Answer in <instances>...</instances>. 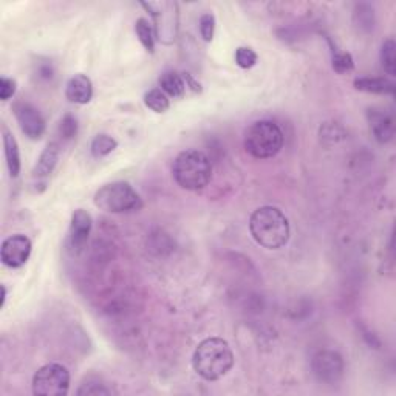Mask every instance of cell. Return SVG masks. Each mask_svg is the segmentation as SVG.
I'll return each instance as SVG.
<instances>
[{"mask_svg":"<svg viewBox=\"0 0 396 396\" xmlns=\"http://www.w3.org/2000/svg\"><path fill=\"white\" fill-rule=\"evenodd\" d=\"M173 179L179 188L186 190H201L212 178V164L206 153L195 148H189L178 153L172 166Z\"/></svg>","mask_w":396,"mask_h":396,"instance_id":"3957f363","label":"cell"},{"mask_svg":"<svg viewBox=\"0 0 396 396\" xmlns=\"http://www.w3.org/2000/svg\"><path fill=\"white\" fill-rule=\"evenodd\" d=\"M353 22L358 27L359 31H368L375 27V10L373 6L368 3H358L355 12H353Z\"/></svg>","mask_w":396,"mask_h":396,"instance_id":"e0dca14e","label":"cell"},{"mask_svg":"<svg viewBox=\"0 0 396 396\" xmlns=\"http://www.w3.org/2000/svg\"><path fill=\"white\" fill-rule=\"evenodd\" d=\"M200 34L206 42L214 39L215 34V17L210 12H206L200 17Z\"/></svg>","mask_w":396,"mask_h":396,"instance_id":"d4e9b609","label":"cell"},{"mask_svg":"<svg viewBox=\"0 0 396 396\" xmlns=\"http://www.w3.org/2000/svg\"><path fill=\"white\" fill-rule=\"evenodd\" d=\"M95 204L110 214H127L142 208L138 192L126 182L104 184L95 194Z\"/></svg>","mask_w":396,"mask_h":396,"instance_id":"5b68a950","label":"cell"},{"mask_svg":"<svg viewBox=\"0 0 396 396\" xmlns=\"http://www.w3.org/2000/svg\"><path fill=\"white\" fill-rule=\"evenodd\" d=\"M59 155H60V148L58 142H50V144L43 148L39 160H37V164L33 170V178L34 179L47 178L50 173L54 170L56 164H58Z\"/></svg>","mask_w":396,"mask_h":396,"instance_id":"4fadbf2b","label":"cell"},{"mask_svg":"<svg viewBox=\"0 0 396 396\" xmlns=\"http://www.w3.org/2000/svg\"><path fill=\"white\" fill-rule=\"evenodd\" d=\"M70 390V371L62 364H45L33 376V393L39 396H65Z\"/></svg>","mask_w":396,"mask_h":396,"instance_id":"8992f818","label":"cell"},{"mask_svg":"<svg viewBox=\"0 0 396 396\" xmlns=\"http://www.w3.org/2000/svg\"><path fill=\"white\" fill-rule=\"evenodd\" d=\"M118 147V141L107 133H99L91 141L90 152L95 158H104L110 155Z\"/></svg>","mask_w":396,"mask_h":396,"instance_id":"ac0fdd59","label":"cell"},{"mask_svg":"<svg viewBox=\"0 0 396 396\" xmlns=\"http://www.w3.org/2000/svg\"><path fill=\"white\" fill-rule=\"evenodd\" d=\"M355 89L359 91L376 93V95H393L395 84L386 78H358L355 79Z\"/></svg>","mask_w":396,"mask_h":396,"instance_id":"9a60e30c","label":"cell"},{"mask_svg":"<svg viewBox=\"0 0 396 396\" xmlns=\"http://www.w3.org/2000/svg\"><path fill=\"white\" fill-rule=\"evenodd\" d=\"M282 129L272 121H256L246 129L243 146L245 151L256 160L276 157L283 147Z\"/></svg>","mask_w":396,"mask_h":396,"instance_id":"277c9868","label":"cell"},{"mask_svg":"<svg viewBox=\"0 0 396 396\" xmlns=\"http://www.w3.org/2000/svg\"><path fill=\"white\" fill-rule=\"evenodd\" d=\"M368 122H370V129H371V132H373L376 141L386 144V142L393 140V135H395L393 116L387 113L386 110H381V109L368 110Z\"/></svg>","mask_w":396,"mask_h":396,"instance_id":"8fae6325","label":"cell"},{"mask_svg":"<svg viewBox=\"0 0 396 396\" xmlns=\"http://www.w3.org/2000/svg\"><path fill=\"white\" fill-rule=\"evenodd\" d=\"M5 300H6V288L5 285H2V307L5 305Z\"/></svg>","mask_w":396,"mask_h":396,"instance_id":"f1b7e54d","label":"cell"},{"mask_svg":"<svg viewBox=\"0 0 396 396\" xmlns=\"http://www.w3.org/2000/svg\"><path fill=\"white\" fill-rule=\"evenodd\" d=\"M311 370L319 382L336 384L344 376V359L338 351L322 350L313 356Z\"/></svg>","mask_w":396,"mask_h":396,"instance_id":"52a82bcc","label":"cell"},{"mask_svg":"<svg viewBox=\"0 0 396 396\" xmlns=\"http://www.w3.org/2000/svg\"><path fill=\"white\" fill-rule=\"evenodd\" d=\"M113 390L107 388L101 382H85L78 390L79 396H90V395H111Z\"/></svg>","mask_w":396,"mask_h":396,"instance_id":"484cf974","label":"cell"},{"mask_svg":"<svg viewBox=\"0 0 396 396\" xmlns=\"http://www.w3.org/2000/svg\"><path fill=\"white\" fill-rule=\"evenodd\" d=\"M144 104L148 109L153 110L155 113H164L170 107L169 98L161 89L148 90L144 95Z\"/></svg>","mask_w":396,"mask_h":396,"instance_id":"d6986e66","label":"cell"},{"mask_svg":"<svg viewBox=\"0 0 396 396\" xmlns=\"http://www.w3.org/2000/svg\"><path fill=\"white\" fill-rule=\"evenodd\" d=\"M3 151L10 175L12 178H17L19 173H21V152H19L16 138L6 129H3Z\"/></svg>","mask_w":396,"mask_h":396,"instance_id":"5bb4252c","label":"cell"},{"mask_svg":"<svg viewBox=\"0 0 396 396\" xmlns=\"http://www.w3.org/2000/svg\"><path fill=\"white\" fill-rule=\"evenodd\" d=\"M235 62L240 68H251L257 64V53L250 47H239L235 50Z\"/></svg>","mask_w":396,"mask_h":396,"instance_id":"7402d4cb","label":"cell"},{"mask_svg":"<svg viewBox=\"0 0 396 396\" xmlns=\"http://www.w3.org/2000/svg\"><path fill=\"white\" fill-rule=\"evenodd\" d=\"M12 111L25 136L30 140H41L47 130V122L39 110L27 101H16L12 104Z\"/></svg>","mask_w":396,"mask_h":396,"instance_id":"ba28073f","label":"cell"},{"mask_svg":"<svg viewBox=\"0 0 396 396\" xmlns=\"http://www.w3.org/2000/svg\"><path fill=\"white\" fill-rule=\"evenodd\" d=\"M16 90H17L16 80L2 76V79H0V99H2V101H8L10 98L16 95Z\"/></svg>","mask_w":396,"mask_h":396,"instance_id":"4316f807","label":"cell"},{"mask_svg":"<svg viewBox=\"0 0 396 396\" xmlns=\"http://www.w3.org/2000/svg\"><path fill=\"white\" fill-rule=\"evenodd\" d=\"M234 365V353L225 339L208 338L197 345L192 367L206 381H217L228 375Z\"/></svg>","mask_w":396,"mask_h":396,"instance_id":"7a4b0ae2","label":"cell"},{"mask_svg":"<svg viewBox=\"0 0 396 396\" xmlns=\"http://www.w3.org/2000/svg\"><path fill=\"white\" fill-rule=\"evenodd\" d=\"M65 98L73 104H89L93 98V84L87 74H74L65 85Z\"/></svg>","mask_w":396,"mask_h":396,"instance_id":"7c38bea8","label":"cell"},{"mask_svg":"<svg viewBox=\"0 0 396 396\" xmlns=\"http://www.w3.org/2000/svg\"><path fill=\"white\" fill-rule=\"evenodd\" d=\"M37 73H39V78H42V79H52L53 78V67H52V64H39V70H37Z\"/></svg>","mask_w":396,"mask_h":396,"instance_id":"83f0119b","label":"cell"},{"mask_svg":"<svg viewBox=\"0 0 396 396\" xmlns=\"http://www.w3.org/2000/svg\"><path fill=\"white\" fill-rule=\"evenodd\" d=\"M186 82L182 74L177 72H166L160 78V89L172 98H182L186 91Z\"/></svg>","mask_w":396,"mask_h":396,"instance_id":"2e32d148","label":"cell"},{"mask_svg":"<svg viewBox=\"0 0 396 396\" xmlns=\"http://www.w3.org/2000/svg\"><path fill=\"white\" fill-rule=\"evenodd\" d=\"M250 232L256 243L266 250H278L288 243L289 221L276 206H262L250 217Z\"/></svg>","mask_w":396,"mask_h":396,"instance_id":"6da1fadb","label":"cell"},{"mask_svg":"<svg viewBox=\"0 0 396 396\" xmlns=\"http://www.w3.org/2000/svg\"><path fill=\"white\" fill-rule=\"evenodd\" d=\"M78 133V122H76V118L72 116V115H65L62 118V121L59 124V135L62 140H73L74 136Z\"/></svg>","mask_w":396,"mask_h":396,"instance_id":"cb8c5ba5","label":"cell"},{"mask_svg":"<svg viewBox=\"0 0 396 396\" xmlns=\"http://www.w3.org/2000/svg\"><path fill=\"white\" fill-rule=\"evenodd\" d=\"M93 226L91 215L84 209H76L72 215L70 229H68V251L72 256H79L89 241Z\"/></svg>","mask_w":396,"mask_h":396,"instance_id":"30bf717a","label":"cell"},{"mask_svg":"<svg viewBox=\"0 0 396 396\" xmlns=\"http://www.w3.org/2000/svg\"><path fill=\"white\" fill-rule=\"evenodd\" d=\"M135 31H136V36L140 37V42L142 43V47H144L147 52L153 53L155 52V33H153V28L152 25L148 23L147 19H138L135 23Z\"/></svg>","mask_w":396,"mask_h":396,"instance_id":"44dd1931","label":"cell"},{"mask_svg":"<svg viewBox=\"0 0 396 396\" xmlns=\"http://www.w3.org/2000/svg\"><path fill=\"white\" fill-rule=\"evenodd\" d=\"M353 68H355V60L350 53H336L333 56V70L336 73H349Z\"/></svg>","mask_w":396,"mask_h":396,"instance_id":"603a6c76","label":"cell"},{"mask_svg":"<svg viewBox=\"0 0 396 396\" xmlns=\"http://www.w3.org/2000/svg\"><path fill=\"white\" fill-rule=\"evenodd\" d=\"M31 250H33V245L27 235L14 234L3 240L2 248H0V258L8 268H21L28 262Z\"/></svg>","mask_w":396,"mask_h":396,"instance_id":"9c48e42d","label":"cell"},{"mask_svg":"<svg viewBox=\"0 0 396 396\" xmlns=\"http://www.w3.org/2000/svg\"><path fill=\"white\" fill-rule=\"evenodd\" d=\"M381 65L384 68V72L390 76H395L396 74V43L390 37V39L384 41L381 47Z\"/></svg>","mask_w":396,"mask_h":396,"instance_id":"ffe728a7","label":"cell"}]
</instances>
